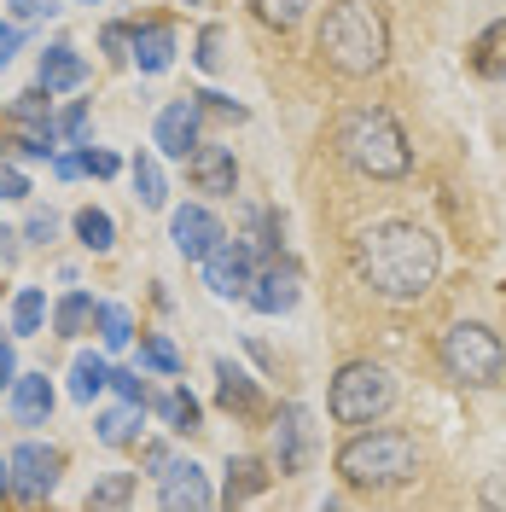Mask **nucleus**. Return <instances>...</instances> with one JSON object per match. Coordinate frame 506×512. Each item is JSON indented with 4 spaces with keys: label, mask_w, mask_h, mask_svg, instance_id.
I'll return each instance as SVG.
<instances>
[{
    "label": "nucleus",
    "mask_w": 506,
    "mask_h": 512,
    "mask_svg": "<svg viewBox=\"0 0 506 512\" xmlns=\"http://www.w3.org/2000/svg\"><path fill=\"white\" fill-rule=\"evenodd\" d=\"M349 262H355V280L367 291H379L390 303H413V297H425L437 286L443 245H437L431 227H419V222H373L355 233Z\"/></svg>",
    "instance_id": "1"
},
{
    "label": "nucleus",
    "mask_w": 506,
    "mask_h": 512,
    "mask_svg": "<svg viewBox=\"0 0 506 512\" xmlns=\"http://www.w3.org/2000/svg\"><path fill=\"white\" fill-rule=\"evenodd\" d=\"M332 146H338V158H344L355 175H367V181H402L413 169L408 128L396 123L384 105H355V111H344L338 128H332Z\"/></svg>",
    "instance_id": "2"
},
{
    "label": "nucleus",
    "mask_w": 506,
    "mask_h": 512,
    "mask_svg": "<svg viewBox=\"0 0 506 512\" xmlns=\"http://www.w3.org/2000/svg\"><path fill=\"white\" fill-rule=\"evenodd\" d=\"M315 47L338 76H373L390 59V18H384L373 0H338L320 18Z\"/></svg>",
    "instance_id": "3"
},
{
    "label": "nucleus",
    "mask_w": 506,
    "mask_h": 512,
    "mask_svg": "<svg viewBox=\"0 0 506 512\" xmlns=\"http://www.w3.org/2000/svg\"><path fill=\"white\" fill-rule=\"evenodd\" d=\"M338 478L349 489H402L419 478V443L396 425H373V431H355L338 448Z\"/></svg>",
    "instance_id": "4"
},
{
    "label": "nucleus",
    "mask_w": 506,
    "mask_h": 512,
    "mask_svg": "<svg viewBox=\"0 0 506 512\" xmlns=\"http://www.w3.org/2000/svg\"><path fill=\"white\" fill-rule=\"evenodd\" d=\"M443 367L448 379L472 384V390H483V384H501L506 373V344L495 326H483V320H454L443 332Z\"/></svg>",
    "instance_id": "5"
},
{
    "label": "nucleus",
    "mask_w": 506,
    "mask_h": 512,
    "mask_svg": "<svg viewBox=\"0 0 506 512\" xmlns=\"http://www.w3.org/2000/svg\"><path fill=\"white\" fill-rule=\"evenodd\" d=\"M390 402H396V379L384 373L379 361H349L344 373L332 379V396H326V408L338 425H373V419L390 414Z\"/></svg>",
    "instance_id": "6"
},
{
    "label": "nucleus",
    "mask_w": 506,
    "mask_h": 512,
    "mask_svg": "<svg viewBox=\"0 0 506 512\" xmlns=\"http://www.w3.org/2000/svg\"><path fill=\"white\" fill-rule=\"evenodd\" d=\"M6 472H12V495L35 507V501H47V495L59 489L64 454L53 443H18L12 448V460H6Z\"/></svg>",
    "instance_id": "7"
},
{
    "label": "nucleus",
    "mask_w": 506,
    "mask_h": 512,
    "mask_svg": "<svg viewBox=\"0 0 506 512\" xmlns=\"http://www.w3.org/2000/svg\"><path fill=\"white\" fill-rule=\"evenodd\" d=\"M256 268H262V251H256L251 239H222L216 251L204 256V286L216 291V297H245Z\"/></svg>",
    "instance_id": "8"
},
{
    "label": "nucleus",
    "mask_w": 506,
    "mask_h": 512,
    "mask_svg": "<svg viewBox=\"0 0 506 512\" xmlns=\"http://www.w3.org/2000/svg\"><path fill=\"white\" fill-rule=\"evenodd\" d=\"M297 286H303V268H297L285 251H274L268 268H256L245 303H251L256 315H285V309H297Z\"/></svg>",
    "instance_id": "9"
},
{
    "label": "nucleus",
    "mask_w": 506,
    "mask_h": 512,
    "mask_svg": "<svg viewBox=\"0 0 506 512\" xmlns=\"http://www.w3.org/2000/svg\"><path fill=\"white\" fill-rule=\"evenodd\" d=\"M309 454H315V425L297 402H285L274 414V466H280V478H297L309 466Z\"/></svg>",
    "instance_id": "10"
},
{
    "label": "nucleus",
    "mask_w": 506,
    "mask_h": 512,
    "mask_svg": "<svg viewBox=\"0 0 506 512\" xmlns=\"http://www.w3.org/2000/svg\"><path fill=\"white\" fill-rule=\"evenodd\" d=\"M158 501L169 512H204L216 507V489L204 478V466H192V460H169L158 472Z\"/></svg>",
    "instance_id": "11"
},
{
    "label": "nucleus",
    "mask_w": 506,
    "mask_h": 512,
    "mask_svg": "<svg viewBox=\"0 0 506 512\" xmlns=\"http://www.w3.org/2000/svg\"><path fill=\"white\" fill-rule=\"evenodd\" d=\"M169 239H175V251L187 256V262H204V256L227 239V227L216 222L204 204H181V210L169 216Z\"/></svg>",
    "instance_id": "12"
},
{
    "label": "nucleus",
    "mask_w": 506,
    "mask_h": 512,
    "mask_svg": "<svg viewBox=\"0 0 506 512\" xmlns=\"http://www.w3.org/2000/svg\"><path fill=\"white\" fill-rule=\"evenodd\" d=\"M198 117H204V105L198 99H169L158 111V128H152V140H158L163 158H192V146H198Z\"/></svg>",
    "instance_id": "13"
},
{
    "label": "nucleus",
    "mask_w": 506,
    "mask_h": 512,
    "mask_svg": "<svg viewBox=\"0 0 506 512\" xmlns=\"http://www.w3.org/2000/svg\"><path fill=\"white\" fill-rule=\"evenodd\" d=\"M187 175H192V187L210 192V198H233V192H239V163H233V152L216 146V140H198V146H192Z\"/></svg>",
    "instance_id": "14"
},
{
    "label": "nucleus",
    "mask_w": 506,
    "mask_h": 512,
    "mask_svg": "<svg viewBox=\"0 0 506 512\" xmlns=\"http://www.w3.org/2000/svg\"><path fill=\"white\" fill-rule=\"evenodd\" d=\"M6 402H12L18 425H47V414H53V379L47 373H18L6 384Z\"/></svg>",
    "instance_id": "15"
},
{
    "label": "nucleus",
    "mask_w": 506,
    "mask_h": 512,
    "mask_svg": "<svg viewBox=\"0 0 506 512\" xmlns=\"http://www.w3.org/2000/svg\"><path fill=\"white\" fill-rule=\"evenodd\" d=\"M128 59L140 64V76H163V70L175 64V30H169V24H134Z\"/></svg>",
    "instance_id": "16"
},
{
    "label": "nucleus",
    "mask_w": 506,
    "mask_h": 512,
    "mask_svg": "<svg viewBox=\"0 0 506 512\" xmlns=\"http://www.w3.org/2000/svg\"><path fill=\"white\" fill-rule=\"evenodd\" d=\"M47 94H70V88H82L88 82V64H82V53L70 47V41H53L47 53H41V76H35Z\"/></svg>",
    "instance_id": "17"
},
{
    "label": "nucleus",
    "mask_w": 506,
    "mask_h": 512,
    "mask_svg": "<svg viewBox=\"0 0 506 512\" xmlns=\"http://www.w3.org/2000/svg\"><path fill=\"white\" fill-rule=\"evenodd\" d=\"M216 402H222L227 414H239V419L262 414V390H256V379L239 373L233 361H216Z\"/></svg>",
    "instance_id": "18"
},
{
    "label": "nucleus",
    "mask_w": 506,
    "mask_h": 512,
    "mask_svg": "<svg viewBox=\"0 0 506 512\" xmlns=\"http://www.w3.org/2000/svg\"><path fill=\"white\" fill-rule=\"evenodd\" d=\"M0 152H12V158H53L59 152V128L53 123H6L0 128Z\"/></svg>",
    "instance_id": "19"
},
{
    "label": "nucleus",
    "mask_w": 506,
    "mask_h": 512,
    "mask_svg": "<svg viewBox=\"0 0 506 512\" xmlns=\"http://www.w3.org/2000/svg\"><path fill=\"white\" fill-rule=\"evenodd\" d=\"M472 70L483 76V82H506V18H495V24H483L472 41Z\"/></svg>",
    "instance_id": "20"
},
{
    "label": "nucleus",
    "mask_w": 506,
    "mask_h": 512,
    "mask_svg": "<svg viewBox=\"0 0 506 512\" xmlns=\"http://www.w3.org/2000/svg\"><path fill=\"white\" fill-rule=\"evenodd\" d=\"M268 466L262 460H251V454H239V460H227V489H222V501L227 507H239V501H251V495H262L268 489Z\"/></svg>",
    "instance_id": "21"
},
{
    "label": "nucleus",
    "mask_w": 506,
    "mask_h": 512,
    "mask_svg": "<svg viewBox=\"0 0 506 512\" xmlns=\"http://www.w3.org/2000/svg\"><path fill=\"white\" fill-rule=\"evenodd\" d=\"M94 315H99V303L88 291H64L59 303H53V332H59V338H82V332L94 326Z\"/></svg>",
    "instance_id": "22"
},
{
    "label": "nucleus",
    "mask_w": 506,
    "mask_h": 512,
    "mask_svg": "<svg viewBox=\"0 0 506 512\" xmlns=\"http://www.w3.org/2000/svg\"><path fill=\"white\" fill-rule=\"evenodd\" d=\"M128 175H134V192H140L146 210H163V204H169V181H163V169H158L152 152H140V158L128 163Z\"/></svg>",
    "instance_id": "23"
},
{
    "label": "nucleus",
    "mask_w": 506,
    "mask_h": 512,
    "mask_svg": "<svg viewBox=\"0 0 506 512\" xmlns=\"http://www.w3.org/2000/svg\"><path fill=\"white\" fill-rule=\"evenodd\" d=\"M158 414L169 419V431H198V419H204V408H198V396H192L187 384H175V390H163L158 396Z\"/></svg>",
    "instance_id": "24"
},
{
    "label": "nucleus",
    "mask_w": 506,
    "mask_h": 512,
    "mask_svg": "<svg viewBox=\"0 0 506 512\" xmlns=\"http://www.w3.org/2000/svg\"><path fill=\"white\" fill-rule=\"evenodd\" d=\"M105 384H111L105 355H76V361H70V396H76V402H94Z\"/></svg>",
    "instance_id": "25"
},
{
    "label": "nucleus",
    "mask_w": 506,
    "mask_h": 512,
    "mask_svg": "<svg viewBox=\"0 0 506 512\" xmlns=\"http://www.w3.org/2000/svg\"><path fill=\"white\" fill-rule=\"evenodd\" d=\"M76 239H82L94 256H105L111 245H117V222H111L105 210H94V204H88V210H76Z\"/></svg>",
    "instance_id": "26"
},
{
    "label": "nucleus",
    "mask_w": 506,
    "mask_h": 512,
    "mask_svg": "<svg viewBox=\"0 0 506 512\" xmlns=\"http://www.w3.org/2000/svg\"><path fill=\"white\" fill-rule=\"evenodd\" d=\"M99 443H105V448L140 443V408L128 402V408H111V414H99Z\"/></svg>",
    "instance_id": "27"
},
{
    "label": "nucleus",
    "mask_w": 506,
    "mask_h": 512,
    "mask_svg": "<svg viewBox=\"0 0 506 512\" xmlns=\"http://www.w3.org/2000/svg\"><path fill=\"white\" fill-rule=\"evenodd\" d=\"M6 123H53V94L35 82V88H24V94L6 105Z\"/></svg>",
    "instance_id": "28"
},
{
    "label": "nucleus",
    "mask_w": 506,
    "mask_h": 512,
    "mask_svg": "<svg viewBox=\"0 0 506 512\" xmlns=\"http://www.w3.org/2000/svg\"><path fill=\"white\" fill-rule=\"evenodd\" d=\"M134 501V472H111V478H99L88 489V507L94 512H111V507H128Z\"/></svg>",
    "instance_id": "29"
},
{
    "label": "nucleus",
    "mask_w": 506,
    "mask_h": 512,
    "mask_svg": "<svg viewBox=\"0 0 506 512\" xmlns=\"http://www.w3.org/2000/svg\"><path fill=\"white\" fill-rule=\"evenodd\" d=\"M251 12L268 24V30H297L303 24V12H309V0H251Z\"/></svg>",
    "instance_id": "30"
},
{
    "label": "nucleus",
    "mask_w": 506,
    "mask_h": 512,
    "mask_svg": "<svg viewBox=\"0 0 506 512\" xmlns=\"http://www.w3.org/2000/svg\"><path fill=\"white\" fill-rule=\"evenodd\" d=\"M41 320H47V291H35V286H24L18 297H12V332H41Z\"/></svg>",
    "instance_id": "31"
},
{
    "label": "nucleus",
    "mask_w": 506,
    "mask_h": 512,
    "mask_svg": "<svg viewBox=\"0 0 506 512\" xmlns=\"http://www.w3.org/2000/svg\"><path fill=\"white\" fill-rule=\"evenodd\" d=\"M99 338H105V350H123L128 338H134V320H128L123 303H99Z\"/></svg>",
    "instance_id": "32"
},
{
    "label": "nucleus",
    "mask_w": 506,
    "mask_h": 512,
    "mask_svg": "<svg viewBox=\"0 0 506 512\" xmlns=\"http://www.w3.org/2000/svg\"><path fill=\"white\" fill-rule=\"evenodd\" d=\"M140 361H146L152 373H181V355H175V344H169V338H158V332H146V338H140Z\"/></svg>",
    "instance_id": "33"
},
{
    "label": "nucleus",
    "mask_w": 506,
    "mask_h": 512,
    "mask_svg": "<svg viewBox=\"0 0 506 512\" xmlns=\"http://www.w3.org/2000/svg\"><path fill=\"white\" fill-rule=\"evenodd\" d=\"M245 222H251V245L262 256L280 251V216H274V210H245Z\"/></svg>",
    "instance_id": "34"
},
{
    "label": "nucleus",
    "mask_w": 506,
    "mask_h": 512,
    "mask_svg": "<svg viewBox=\"0 0 506 512\" xmlns=\"http://www.w3.org/2000/svg\"><path fill=\"white\" fill-rule=\"evenodd\" d=\"M227 30L222 24H210V30H198V53H192V59H198V70H210V76H216V70H222L227 64Z\"/></svg>",
    "instance_id": "35"
},
{
    "label": "nucleus",
    "mask_w": 506,
    "mask_h": 512,
    "mask_svg": "<svg viewBox=\"0 0 506 512\" xmlns=\"http://www.w3.org/2000/svg\"><path fill=\"white\" fill-rule=\"evenodd\" d=\"M53 128H59L64 140H70V146H88V105L76 99V105H70V111H64V117H59Z\"/></svg>",
    "instance_id": "36"
},
{
    "label": "nucleus",
    "mask_w": 506,
    "mask_h": 512,
    "mask_svg": "<svg viewBox=\"0 0 506 512\" xmlns=\"http://www.w3.org/2000/svg\"><path fill=\"white\" fill-rule=\"evenodd\" d=\"M111 390H117L123 402H134V408H146V379H140V373H128V367H111Z\"/></svg>",
    "instance_id": "37"
},
{
    "label": "nucleus",
    "mask_w": 506,
    "mask_h": 512,
    "mask_svg": "<svg viewBox=\"0 0 506 512\" xmlns=\"http://www.w3.org/2000/svg\"><path fill=\"white\" fill-rule=\"evenodd\" d=\"M128 24H105V30H99V47H105V59L111 64H128Z\"/></svg>",
    "instance_id": "38"
},
{
    "label": "nucleus",
    "mask_w": 506,
    "mask_h": 512,
    "mask_svg": "<svg viewBox=\"0 0 506 512\" xmlns=\"http://www.w3.org/2000/svg\"><path fill=\"white\" fill-rule=\"evenodd\" d=\"M53 233H59V216H53V210H30L24 239H30V245H53Z\"/></svg>",
    "instance_id": "39"
},
{
    "label": "nucleus",
    "mask_w": 506,
    "mask_h": 512,
    "mask_svg": "<svg viewBox=\"0 0 506 512\" xmlns=\"http://www.w3.org/2000/svg\"><path fill=\"white\" fill-rule=\"evenodd\" d=\"M18 198H30V181L12 163H0V204H18Z\"/></svg>",
    "instance_id": "40"
},
{
    "label": "nucleus",
    "mask_w": 506,
    "mask_h": 512,
    "mask_svg": "<svg viewBox=\"0 0 506 512\" xmlns=\"http://www.w3.org/2000/svg\"><path fill=\"white\" fill-rule=\"evenodd\" d=\"M204 111H216V117H233V123H245V105L239 99H227V94H192Z\"/></svg>",
    "instance_id": "41"
},
{
    "label": "nucleus",
    "mask_w": 506,
    "mask_h": 512,
    "mask_svg": "<svg viewBox=\"0 0 506 512\" xmlns=\"http://www.w3.org/2000/svg\"><path fill=\"white\" fill-rule=\"evenodd\" d=\"M82 169H88V175H99V181H111L123 163H117V152H94V146H88V152H82Z\"/></svg>",
    "instance_id": "42"
},
{
    "label": "nucleus",
    "mask_w": 506,
    "mask_h": 512,
    "mask_svg": "<svg viewBox=\"0 0 506 512\" xmlns=\"http://www.w3.org/2000/svg\"><path fill=\"white\" fill-rule=\"evenodd\" d=\"M59 12V0H12V18L18 24H35V18H53Z\"/></svg>",
    "instance_id": "43"
},
{
    "label": "nucleus",
    "mask_w": 506,
    "mask_h": 512,
    "mask_svg": "<svg viewBox=\"0 0 506 512\" xmlns=\"http://www.w3.org/2000/svg\"><path fill=\"white\" fill-rule=\"evenodd\" d=\"M53 169H59V181H76L82 175V152H53Z\"/></svg>",
    "instance_id": "44"
},
{
    "label": "nucleus",
    "mask_w": 506,
    "mask_h": 512,
    "mask_svg": "<svg viewBox=\"0 0 506 512\" xmlns=\"http://www.w3.org/2000/svg\"><path fill=\"white\" fill-rule=\"evenodd\" d=\"M18 41H24V35H18V24H0V70L12 64V53H18Z\"/></svg>",
    "instance_id": "45"
},
{
    "label": "nucleus",
    "mask_w": 506,
    "mask_h": 512,
    "mask_svg": "<svg viewBox=\"0 0 506 512\" xmlns=\"http://www.w3.org/2000/svg\"><path fill=\"white\" fill-rule=\"evenodd\" d=\"M483 507H506V472H495L483 483Z\"/></svg>",
    "instance_id": "46"
},
{
    "label": "nucleus",
    "mask_w": 506,
    "mask_h": 512,
    "mask_svg": "<svg viewBox=\"0 0 506 512\" xmlns=\"http://www.w3.org/2000/svg\"><path fill=\"white\" fill-rule=\"evenodd\" d=\"M12 379H18V355H12V344H6V338H0V390H6Z\"/></svg>",
    "instance_id": "47"
},
{
    "label": "nucleus",
    "mask_w": 506,
    "mask_h": 512,
    "mask_svg": "<svg viewBox=\"0 0 506 512\" xmlns=\"http://www.w3.org/2000/svg\"><path fill=\"white\" fill-rule=\"evenodd\" d=\"M140 460H146V466H152V478H158L163 466H169V448H163V443H146V448H140Z\"/></svg>",
    "instance_id": "48"
},
{
    "label": "nucleus",
    "mask_w": 506,
    "mask_h": 512,
    "mask_svg": "<svg viewBox=\"0 0 506 512\" xmlns=\"http://www.w3.org/2000/svg\"><path fill=\"white\" fill-rule=\"evenodd\" d=\"M18 239H24V233H12V227H0V262H18Z\"/></svg>",
    "instance_id": "49"
},
{
    "label": "nucleus",
    "mask_w": 506,
    "mask_h": 512,
    "mask_svg": "<svg viewBox=\"0 0 506 512\" xmlns=\"http://www.w3.org/2000/svg\"><path fill=\"white\" fill-rule=\"evenodd\" d=\"M6 495H12V472H6V466H0V501H6Z\"/></svg>",
    "instance_id": "50"
},
{
    "label": "nucleus",
    "mask_w": 506,
    "mask_h": 512,
    "mask_svg": "<svg viewBox=\"0 0 506 512\" xmlns=\"http://www.w3.org/2000/svg\"><path fill=\"white\" fill-rule=\"evenodd\" d=\"M82 6H99V0H82Z\"/></svg>",
    "instance_id": "51"
},
{
    "label": "nucleus",
    "mask_w": 506,
    "mask_h": 512,
    "mask_svg": "<svg viewBox=\"0 0 506 512\" xmlns=\"http://www.w3.org/2000/svg\"><path fill=\"white\" fill-rule=\"evenodd\" d=\"M187 6H204V0H187Z\"/></svg>",
    "instance_id": "52"
}]
</instances>
